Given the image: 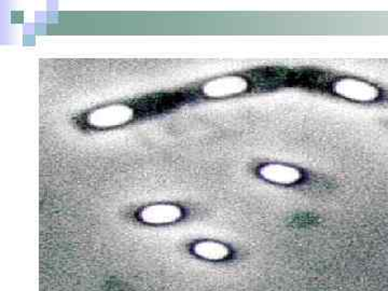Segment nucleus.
I'll return each instance as SVG.
<instances>
[{
    "mask_svg": "<svg viewBox=\"0 0 388 291\" xmlns=\"http://www.w3.org/2000/svg\"><path fill=\"white\" fill-rule=\"evenodd\" d=\"M335 91L344 97L357 100H371L377 95L372 86L354 80H343L335 84Z\"/></svg>",
    "mask_w": 388,
    "mask_h": 291,
    "instance_id": "7ed1b4c3",
    "label": "nucleus"
},
{
    "mask_svg": "<svg viewBox=\"0 0 388 291\" xmlns=\"http://www.w3.org/2000/svg\"><path fill=\"white\" fill-rule=\"evenodd\" d=\"M259 172L265 180L274 184H295L301 178V172L297 168L281 165V164H269L263 166Z\"/></svg>",
    "mask_w": 388,
    "mask_h": 291,
    "instance_id": "f03ea898",
    "label": "nucleus"
},
{
    "mask_svg": "<svg viewBox=\"0 0 388 291\" xmlns=\"http://www.w3.org/2000/svg\"><path fill=\"white\" fill-rule=\"evenodd\" d=\"M182 215V210L178 206L159 204L145 208L140 212V219L150 224H170L177 222Z\"/></svg>",
    "mask_w": 388,
    "mask_h": 291,
    "instance_id": "f257e3e1",
    "label": "nucleus"
},
{
    "mask_svg": "<svg viewBox=\"0 0 388 291\" xmlns=\"http://www.w3.org/2000/svg\"><path fill=\"white\" fill-rule=\"evenodd\" d=\"M193 250L196 252V256L212 261L222 260L230 254V250L226 245L210 242V241L198 243Z\"/></svg>",
    "mask_w": 388,
    "mask_h": 291,
    "instance_id": "423d86ee",
    "label": "nucleus"
},
{
    "mask_svg": "<svg viewBox=\"0 0 388 291\" xmlns=\"http://www.w3.org/2000/svg\"><path fill=\"white\" fill-rule=\"evenodd\" d=\"M131 109L126 107H112L98 110L90 116L92 124L98 126H114L130 119Z\"/></svg>",
    "mask_w": 388,
    "mask_h": 291,
    "instance_id": "39448f33",
    "label": "nucleus"
},
{
    "mask_svg": "<svg viewBox=\"0 0 388 291\" xmlns=\"http://www.w3.org/2000/svg\"><path fill=\"white\" fill-rule=\"evenodd\" d=\"M246 89V82L239 77L221 78L205 86V93L210 96H226L240 93Z\"/></svg>",
    "mask_w": 388,
    "mask_h": 291,
    "instance_id": "20e7f679",
    "label": "nucleus"
}]
</instances>
